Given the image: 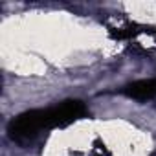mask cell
I'll return each mask as SVG.
<instances>
[{
  "mask_svg": "<svg viewBox=\"0 0 156 156\" xmlns=\"http://www.w3.org/2000/svg\"><path fill=\"white\" fill-rule=\"evenodd\" d=\"M55 127H57V119H55L53 107L33 108V110H26L15 116L9 121L8 136L11 138V141L19 145H26V143L35 141L44 130H50Z\"/></svg>",
  "mask_w": 156,
  "mask_h": 156,
  "instance_id": "cell-1",
  "label": "cell"
},
{
  "mask_svg": "<svg viewBox=\"0 0 156 156\" xmlns=\"http://www.w3.org/2000/svg\"><path fill=\"white\" fill-rule=\"evenodd\" d=\"M53 112H55V119H57V127H66L73 121L83 119L88 110L85 107L83 101L79 99H66L61 101L57 105H53Z\"/></svg>",
  "mask_w": 156,
  "mask_h": 156,
  "instance_id": "cell-2",
  "label": "cell"
},
{
  "mask_svg": "<svg viewBox=\"0 0 156 156\" xmlns=\"http://www.w3.org/2000/svg\"><path fill=\"white\" fill-rule=\"evenodd\" d=\"M123 94L136 101H151L156 98V77L138 79L123 87Z\"/></svg>",
  "mask_w": 156,
  "mask_h": 156,
  "instance_id": "cell-3",
  "label": "cell"
}]
</instances>
